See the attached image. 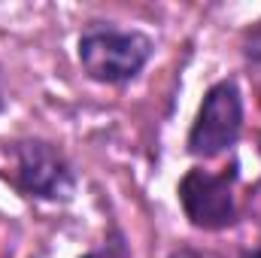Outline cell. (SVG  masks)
I'll return each instance as SVG.
<instances>
[{"label": "cell", "mask_w": 261, "mask_h": 258, "mask_svg": "<svg viewBox=\"0 0 261 258\" xmlns=\"http://www.w3.org/2000/svg\"><path fill=\"white\" fill-rule=\"evenodd\" d=\"M152 55V40L137 31L91 28L79 40V61L85 73L97 82L116 85L134 79Z\"/></svg>", "instance_id": "obj_1"}, {"label": "cell", "mask_w": 261, "mask_h": 258, "mask_svg": "<svg viewBox=\"0 0 261 258\" xmlns=\"http://www.w3.org/2000/svg\"><path fill=\"white\" fill-rule=\"evenodd\" d=\"M243 125V97L234 82H219L206 91L197 122L189 134V152L197 158H216L234 146Z\"/></svg>", "instance_id": "obj_2"}, {"label": "cell", "mask_w": 261, "mask_h": 258, "mask_svg": "<svg viewBox=\"0 0 261 258\" xmlns=\"http://www.w3.org/2000/svg\"><path fill=\"white\" fill-rule=\"evenodd\" d=\"M231 179L228 176H213L206 170H189L179 183V200L192 225L219 231L234 222V194H231Z\"/></svg>", "instance_id": "obj_3"}, {"label": "cell", "mask_w": 261, "mask_h": 258, "mask_svg": "<svg viewBox=\"0 0 261 258\" xmlns=\"http://www.w3.org/2000/svg\"><path fill=\"white\" fill-rule=\"evenodd\" d=\"M15 179L34 197L67 200L73 194V173L49 143H21L15 152Z\"/></svg>", "instance_id": "obj_4"}, {"label": "cell", "mask_w": 261, "mask_h": 258, "mask_svg": "<svg viewBox=\"0 0 261 258\" xmlns=\"http://www.w3.org/2000/svg\"><path fill=\"white\" fill-rule=\"evenodd\" d=\"M249 58H252L255 64H261V31L252 37V43H249Z\"/></svg>", "instance_id": "obj_5"}, {"label": "cell", "mask_w": 261, "mask_h": 258, "mask_svg": "<svg viewBox=\"0 0 261 258\" xmlns=\"http://www.w3.org/2000/svg\"><path fill=\"white\" fill-rule=\"evenodd\" d=\"M85 258H122L116 249H100V252H88Z\"/></svg>", "instance_id": "obj_6"}, {"label": "cell", "mask_w": 261, "mask_h": 258, "mask_svg": "<svg viewBox=\"0 0 261 258\" xmlns=\"http://www.w3.org/2000/svg\"><path fill=\"white\" fill-rule=\"evenodd\" d=\"M170 258H203V255H197V252H192V249H179V252H173Z\"/></svg>", "instance_id": "obj_7"}, {"label": "cell", "mask_w": 261, "mask_h": 258, "mask_svg": "<svg viewBox=\"0 0 261 258\" xmlns=\"http://www.w3.org/2000/svg\"><path fill=\"white\" fill-rule=\"evenodd\" d=\"M243 258H261V249H255V252H246Z\"/></svg>", "instance_id": "obj_8"}]
</instances>
